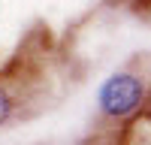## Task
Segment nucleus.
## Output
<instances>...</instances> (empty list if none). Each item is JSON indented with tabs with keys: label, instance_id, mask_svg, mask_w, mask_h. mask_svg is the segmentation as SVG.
Segmentation results:
<instances>
[{
	"label": "nucleus",
	"instance_id": "nucleus-1",
	"mask_svg": "<svg viewBox=\"0 0 151 145\" xmlns=\"http://www.w3.org/2000/svg\"><path fill=\"white\" fill-rule=\"evenodd\" d=\"M145 100V79L133 70H118L100 85L97 91V106L100 112L112 121H124L139 112Z\"/></svg>",
	"mask_w": 151,
	"mask_h": 145
},
{
	"label": "nucleus",
	"instance_id": "nucleus-2",
	"mask_svg": "<svg viewBox=\"0 0 151 145\" xmlns=\"http://www.w3.org/2000/svg\"><path fill=\"white\" fill-rule=\"evenodd\" d=\"M9 118H12V97L6 88H0V127L9 124Z\"/></svg>",
	"mask_w": 151,
	"mask_h": 145
}]
</instances>
